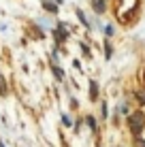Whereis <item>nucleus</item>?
I'll use <instances>...</instances> for the list:
<instances>
[{"label": "nucleus", "mask_w": 145, "mask_h": 147, "mask_svg": "<svg viewBox=\"0 0 145 147\" xmlns=\"http://www.w3.org/2000/svg\"><path fill=\"white\" fill-rule=\"evenodd\" d=\"M111 53H113V47H111V43L109 40H105V58H111Z\"/></svg>", "instance_id": "6"}, {"label": "nucleus", "mask_w": 145, "mask_h": 147, "mask_svg": "<svg viewBox=\"0 0 145 147\" xmlns=\"http://www.w3.org/2000/svg\"><path fill=\"white\" fill-rule=\"evenodd\" d=\"M128 126H130V132L134 136H139V134H141V130L145 128V115L141 113V111L132 113L130 117H128Z\"/></svg>", "instance_id": "1"}, {"label": "nucleus", "mask_w": 145, "mask_h": 147, "mask_svg": "<svg viewBox=\"0 0 145 147\" xmlns=\"http://www.w3.org/2000/svg\"><path fill=\"white\" fill-rule=\"evenodd\" d=\"M0 94H7V81H4V77H2V75H0Z\"/></svg>", "instance_id": "9"}, {"label": "nucleus", "mask_w": 145, "mask_h": 147, "mask_svg": "<svg viewBox=\"0 0 145 147\" xmlns=\"http://www.w3.org/2000/svg\"><path fill=\"white\" fill-rule=\"evenodd\" d=\"M56 38H58V43H62V40H66V38H68L66 26H64L62 22H58V30H56Z\"/></svg>", "instance_id": "2"}, {"label": "nucleus", "mask_w": 145, "mask_h": 147, "mask_svg": "<svg viewBox=\"0 0 145 147\" xmlns=\"http://www.w3.org/2000/svg\"><path fill=\"white\" fill-rule=\"evenodd\" d=\"M53 75H56V79H64V73H62V68H58V66H53Z\"/></svg>", "instance_id": "10"}, {"label": "nucleus", "mask_w": 145, "mask_h": 147, "mask_svg": "<svg viewBox=\"0 0 145 147\" xmlns=\"http://www.w3.org/2000/svg\"><path fill=\"white\" fill-rule=\"evenodd\" d=\"M105 34H107V36H111V34H113V26H105Z\"/></svg>", "instance_id": "12"}, {"label": "nucleus", "mask_w": 145, "mask_h": 147, "mask_svg": "<svg viewBox=\"0 0 145 147\" xmlns=\"http://www.w3.org/2000/svg\"><path fill=\"white\" fill-rule=\"evenodd\" d=\"M98 98V85L96 81H90V100H96Z\"/></svg>", "instance_id": "4"}, {"label": "nucleus", "mask_w": 145, "mask_h": 147, "mask_svg": "<svg viewBox=\"0 0 145 147\" xmlns=\"http://www.w3.org/2000/svg\"><path fill=\"white\" fill-rule=\"evenodd\" d=\"M92 9L98 15H103L105 11H107V0H92Z\"/></svg>", "instance_id": "3"}, {"label": "nucleus", "mask_w": 145, "mask_h": 147, "mask_svg": "<svg viewBox=\"0 0 145 147\" xmlns=\"http://www.w3.org/2000/svg\"><path fill=\"white\" fill-rule=\"evenodd\" d=\"M119 113L126 115V113H128V105H119Z\"/></svg>", "instance_id": "14"}, {"label": "nucleus", "mask_w": 145, "mask_h": 147, "mask_svg": "<svg viewBox=\"0 0 145 147\" xmlns=\"http://www.w3.org/2000/svg\"><path fill=\"white\" fill-rule=\"evenodd\" d=\"M62 121H64V126H73V124H71V117H68V115H62Z\"/></svg>", "instance_id": "13"}, {"label": "nucleus", "mask_w": 145, "mask_h": 147, "mask_svg": "<svg viewBox=\"0 0 145 147\" xmlns=\"http://www.w3.org/2000/svg\"><path fill=\"white\" fill-rule=\"evenodd\" d=\"M137 98H139V102H141V105H145V90H141V92L137 94Z\"/></svg>", "instance_id": "11"}, {"label": "nucleus", "mask_w": 145, "mask_h": 147, "mask_svg": "<svg viewBox=\"0 0 145 147\" xmlns=\"http://www.w3.org/2000/svg\"><path fill=\"white\" fill-rule=\"evenodd\" d=\"M43 9H45V11H49V13H58V4L49 2V0H45V2H43Z\"/></svg>", "instance_id": "5"}, {"label": "nucleus", "mask_w": 145, "mask_h": 147, "mask_svg": "<svg viewBox=\"0 0 145 147\" xmlns=\"http://www.w3.org/2000/svg\"><path fill=\"white\" fill-rule=\"evenodd\" d=\"M77 17H79V22H81L83 24V26H90V22H88V19H86V15H83V11H81V9H77Z\"/></svg>", "instance_id": "7"}, {"label": "nucleus", "mask_w": 145, "mask_h": 147, "mask_svg": "<svg viewBox=\"0 0 145 147\" xmlns=\"http://www.w3.org/2000/svg\"><path fill=\"white\" fill-rule=\"evenodd\" d=\"M0 147H4V143H2V141H0Z\"/></svg>", "instance_id": "15"}, {"label": "nucleus", "mask_w": 145, "mask_h": 147, "mask_svg": "<svg viewBox=\"0 0 145 147\" xmlns=\"http://www.w3.org/2000/svg\"><path fill=\"white\" fill-rule=\"evenodd\" d=\"M86 124L90 126V130H96V119H94L92 115H88V117H86Z\"/></svg>", "instance_id": "8"}]
</instances>
